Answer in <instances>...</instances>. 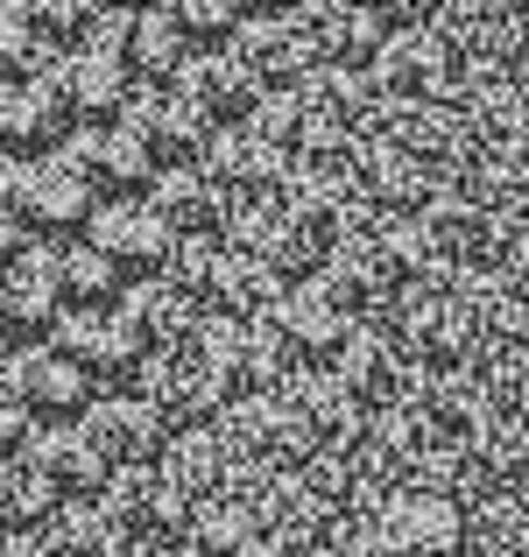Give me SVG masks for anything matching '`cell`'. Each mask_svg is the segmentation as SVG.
<instances>
[{"instance_id": "12", "label": "cell", "mask_w": 529, "mask_h": 557, "mask_svg": "<svg viewBox=\"0 0 529 557\" xmlns=\"http://www.w3.org/2000/svg\"><path fill=\"white\" fill-rule=\"evenodd\" d=\"M50 346L85 381H93V374H127L142 354H149V346L135 339V325L121 318V304H113V311H64V325L50 332Z\"/></svg>"}, {"instance_id": "6", "label": "cell", "mask_w": 529, "mask_h": 557, "mask_svg": "<svg viewBox=\"0 0 529 557\" xmlns=\"http://www.w3.org/2000/svg\"><path fill=\"white\" fill-rule=\"evenodd\" d=\"M64 325V289H57V247H28L0 269V339L42 346Z\"/></svg>"}, {"instance_id": "23", "label": "cell", "mask_w": 529, "mask_h": 557, "mask_svg": "<svg viewBox=\"0 0 529 557\" xmlns=\"http://www.w3.org/2000/svg\"><path fill=\"white\" fill-rule=\"evenodd\" d=\"M170 22L184 28L190 50H226V36H241V8H226V0H190V8H170Z\"/></svg>"}, {"instance_id": "13", "label": "cell", "mask_w": 529, "mask_h": 557, "mask_svg": "<svg viewBox=\"0 0 529 557\" xmlns=\"http://www.w3.org/2000/svg\"><path fill=\"white\" fill-rule=\"evenodd\" d=\"M149 205H156V219H163L176 240H219L226 219H233V198L205 177L198 163H190V170H163L156 190H149Z\"/></svg>"}, {"instance_id": "21", "label": "cell", "mask_w": 529, "mask_h": 557, "mask_svg": "<svg viewBox=\"0 0 529 557\" xmlns=\"http://www.w3.org/2000/svg\"><path fill=\"white\" fill-rule=\"evenodd\" d=\"M233 57H241L255 78H290V71H304V28L297 22H247L241 36H233Z\"/></svg>"}, {"instance_id": "10", "label": "cell", "mask_w": 529, "mask_h": 557, "mask_svg": "<svg viewBox=\"0 0 529 557\" xmlns=\"http://www.w3.org/2000/svg\"><path fill=\"white\" fill-rule=\"evenodd\" d=\"M14 459H22L36 480H50L64 502H71V494H99L113 480V466L93 451V437H85L78 423H36V431H28V445L14 451Z\"/></svg>"}, {"instance_id": "8", "label": "cell", "mask_w": 529, "mask_h": 557, "mask_svg": "<svg viewBox=\"0 0 529 557\" xmlns=\"http://www.w3.org/2000/svg\"><path fill=\"white\" fill-rule=\"evenodd\" d=\"M78 431L93 437V451L113 473H142V466L156 459V445H163V417H156L142 395H93Z\"/></svg>"}, {"instance_id": "11", "label": "cell", "mask_w": 529, "mask_h": 557, "mask_svg": "<svg viewBox=\"0 0 529 557\" xmlns=\"http://www.w3.org/2000/svg\"><path fill=\"white\" fill-rule=\"evenodd\" d=\"M198 170L226 190L233 205H247V212H255V205L275 190V177H283V149H275L269 135H255V127H226V135L205 141V163Z\"/></svg>"}, {"instance_id": "19", "label": "cell", "mask_w": 529, "mask_h": 557, "mask_svg": "<svg viewBox=\"0 0 529 557\" xmlns=\"http://www.w3.org/2000/svg\"><path fill=\"white\" fill-rule=\"evenodd\" d=\"M42 536L57 544V557H121L127 550V530H121V516H113L107 502H71V508H57V522Z\"/></svg>"}, {"instance_id": "17", "label": "cell", "mask_w": 529, "mask_h": 557, "mask_svg": "<svg viewBox=\"0 0 529 557\" xmlns=\"http://www.w3.org/2000/svg\"><path fill=\"white\" fill-rule=\"evenodd\" d=\"M57 508H64V494L50 487V480H36L22 459H0V536H42L57 522Z\"/></svg>"}, {"instance_id": "22", "label": "cell", "mask_w": 529, "mask_h": 557, "mask_svg": "<svg viewBox=\"0 0 529 557\" xmlns=\"http://www.w3.org/2000/svg\"><path fill=\"white\" fill-rule=\"evenodd\" d=\"M57 127H64V113L50 107V92H42V85L0 78V149H36V141L57 135Z\"/></svg>"}, {"instance_id": "16", "label": "cell", "mask_w": 529, "mask_h": 557, "mask_svg": "<svg viewBox=\"0 0 529 557\" xmlns=\"http://www.w3.org/2000/svg\"><path fill=\"white\" fill-rule=\"evenodd\" d=\"M142 403H149L156 417H163V431H170V423L198 417L205 403H219V381L205 374L198 354H163V360L142 368Z\"/></svg>"}, {"instance_id": "26", "label": "cell", "mask_w": 529, "mask_h": 557, "mask_svg": "<svg viewBox=\"0 0 529 557\" xmlns=\"http://www.w3.org/2000/svg\"><path fill=\"white\" fill-rule=\"evenodd\" d=\"M0 557H57V544H50V536H14Z\"/></svg>"}, {"instance_id": "5", "label": "cell", "mask_w": 529, "mask_h": 557, "mask_svg": "<svg viewBox=\"0 0 529 557\" xmlns=\"http://www.w3.org/2000/svg\"><path fill=\"white\" fill-rule=\"evenodd\" d=\"M121 127L142 141V156H149L156 170H190V163H205V141H212V127H205L198 113H190L184 99L170 92V85H135Z\"/></svg>"}, {"instance_id": "18", "label": "cell", "mask_w": 529, "mask_h": 557, "mask_svg": "<svg viewBox=\"0 0 529 557\" xmlns=\"http://www.w3.org/2000/svg\"><path fill=\"white\" fill-rule=\"evenodd\" d=\"M57 289H64L71 311H113V297H121V269H113L93 240H64V247H57Z\"/></svg>"}, {"instance_id": "25", "label": "cell", "mask_w": 529, "mask_h": 557, "mask_svg": "<svg viewBox=\"0 0 529 557\" xmlns=\"http://www.w3.org/2000/svg\"><path fill=\"white\" fill-rule=\"evenodd\" d=\"M22 240H28V233L14 226V212H8V205H0V269H8V261H22V255H28Z\"/></svg>"}, {"instance_id": "20", "label": "cell", "mask_w": 529, "mask_h": 557, "mask_svg": "<svg viewBox=\"0 0 529 557\" xmlns=\"http://www.w3.org/2000/svg\"><path fill=\"white\" fill-rule=\"evenodd\" d=\"M190 42H184V28L170 22V8L163 14H135V36H127V71H135L142 85H163V78H176V71L190 64Z\"/></svg>"}, {"instance_id": "4", "label": "cell", "mask_w": 529, "mask_h": 557, "mask_svg": "<svg viewBox=\"0 0 529 557\" xmlns=\"http://www.w3.org/2000/svg\"><path fill=\"white\" fill-rule=\"evenodd\" d=\"M170 92L184 99L205 127H219V135H226V127H247V113H261V78L233 50H198L170 78Z\"/></svg>"}, {"instance_id": "3", "label": "cell", "mask_w": 529, "mask_h": 557, "mask_svg": "<svg viewBox=\"0 0 529 557\" xmlns=\"http://www.w3.org/2000/svg\"><path fill=\"white\" fill-rule=\"evenodd\" d=\"M85 240H93L121 275H135V283L170 275V255H176V233L156 219L149 198H113V205H99L93 226H85Z\"/></svg>"}, {"instance_id": "7", "label": "cell", "mask_w": 529, "mask_h": 557, "mask_svg": "<svg viewBox=\"0 0 529 557\" xmlns=\"http://www.w3.org/2000/svg\"><path fill=\"white\" fill-rule=\"evenodd\" d=\"M57 163H64L85 190H107V205L113 198H142V184L156 190V177H163V170L142 156V141L127 135V127H78Z\"/></svg>"}, {"instance_id": "14", "label": "cell", "mask_w": 529, "mask_h": 557, "mask_svg": "<svg viewBox=\"0 0 529 557\" xmlns=\"http://www.w3.org/2000/svg\"><path fill=\"white\" fill-rule=\"evenodd\" d=\"M121 318L135 325L142 346H156V354H184V339L198 332V304H190L170 275H156V283H127L121 289Z\"/></svg>"}, {"instance_id": "24", "label": "cell", "mask_w": 529, "mask_h": 557, "mask_svg": "<svg viewBox=\"0 0 529 557\" xmlns=\"http://www.w3.org/2000/svg\"><path fill=\"white\" fill-rule=\"evenodd\" d=\"M28 431H36V417H28L22 403H14L8 388H0V451H14V445H28Z\"/></svg>"}, {"instance_id": "15", "label": "cell", "mask_w": 529, "mask_h": 557, "mask_svg": "<svg viewBox=\"0 0 529 557\" xmlns=\"http://www.w3.org/2000/svg\"><path fill=\"white\" fill-rule=\"evenodd\" d=\"M269 332L290 346V354L318 360V354H332V346H340L346 311H340V297H332L325 283H297V289H283V304H275V318H269Z\"/></svg>"}, {"instance_id": "27", "label": "cell", "mask_w": 529, "mask_h": 557, "mask_svg": "<svg viewBox=\"0 0 529 557\" xmlns=\"http://www.w3.org/2000/svg\"><path fill=\"white\" fill-rule=\"evenodd\" d=\"M8 163H14V156H8V149H0V177H8Z\"/></svg>"}, {"instance_id": "1", "label": "cell", "mask_w": 529, "mask_h": 557, "mask_svg": "<svg viewBox=\"0 0 529 557\" xmlns=\"http://www.w3.org/2000/svg\"><path fill=\"white\" fill-rule=\"evenodd\" d=\"M0 205L14 212V226L22 233H42V247H57L71 226H93V190L71 177L57 156H22V163H8V177H0Z\"/></svg>"}, {"instance_id": "2", "label": "cell", "mask_w": 529, "mask_h": 557, "mask_svg": "<svg viewBox=\"0 0 529 557\" xmlns=\"http://www.w3.org/2000/svg\"><path fill=\"white\" fill-rule=\"evenodd\" d=\"M28 85H42L50 92V107L64 113V121H78V127H121V113H127V99H135V71L121 64V57H107V50H64L42 78H28Z\"/></svg>"}, {"instance_id": "9", "label": "cell", "mask_w": 529, "mask_h": 557, "mask_svg": "<svg viewBox=\"0 0 529 557\" xmlns=\"http://www.w3.org/2000/svg\"><path fill=\"white\" fill-rule=\"evenodd\" d=\"M0 388H8L28 417H85V403H93V381L71 368L57 346H22V354L0 368Z\"/></svg>"}]
</instances>
